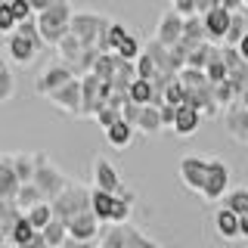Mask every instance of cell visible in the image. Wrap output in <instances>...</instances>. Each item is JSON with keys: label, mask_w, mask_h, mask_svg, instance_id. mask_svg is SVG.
I'll use <instances>...</instances> for the list:
<instances>
[{"label": "cell", "mask_w": 248, "mask_h": 248, "mask_svg": "<svg viewBox=\"0 0 248 248\" xmlns=\"http://www.w3.org/2000/svg\"><path fill=\"white\" fill-rule=\"evenodd\" d=\"M72 16H75V10H72V3H68V0L34 16V19H37V28H41V37H44L46 46H56L62 37L72 31Z\"/></svg>", "instance_id": "6da1fadb"}, {"label": "cell", "mask_w": 248, "mask_h": 248, "mask_svg": "<svg viewBox=\"0 0 248 248\" xmlns=\"http://www.w3.org/2000/svg\"><path fill=\"white\" fill-rule=\"evenodd\" d=\"M50 205H53V214H56L59 220H65V223H68L75 214L90 211V189L72 180V183H68L65 189H62L59 196H56V199L50 202Z\"/></svg>", "instance_id": "7a4b0ae2"}, {"label": "cell", "mask_w": 248, "mask_h": 248, "mask_svg": "<svg viewBox=\"0 0 248 248\" xmlns=\"http://www.w3.org/2000/svg\"><path fill=\"white\" fill-rule=\"evenodd\" d=\"M108 22H112V19H106V16H99L93 10H75V16H72V34L81 37L84 46H99V37L106 34Z\"/></svg>", "instance_id": "3957f363"}, {"label": "cell", "mask_w": 248, "mask_h": 248, "mask_svg": "<svg viewBox=\"0 0 248 248\" xmlns=\"http://www.w3.org/2000/svg\"><path fill=\"white\" fill-rule=\"evenodd\" d=\"M34 183H37V189L44 192V199H46V202H53V199H56L59 192L65 189L68 183H72V180H68V174H62V170H59L56 165H53V161L46 158L44 152H37V170H34Z\"/></svg>", "instance_id": "277c9868"}, {"label": "cell", "mask_w": 248, "mask_h": 248, "mask_svg": "<svg viewBox=\"0 0 248 248\" xmlns=\"http://www.w3.org/2000/svg\"><path fill=\"white\" fill-rule=\"evenodd\" d=\"M230 192V165L223 158H208V177L202 186V199L205 202H223Z\"/></svg>", "instance_id": "5b68a950"}, {"label": "cell", "mask_w": 248, "mask_h": 248, "mask_svg": "<svg viewBox=\"0 0 248 248\" xmlns=\"http://www.w3.org/2000/svg\"><path fill=\"white\" fill-rule=\"evenodd\" d=\"M44 41H34V37L22 34V31H13L10 37H6V56H10L16 65H31L37 56H41L44 50Z\"/></svg>", "instance_id": "8992f818"}, {"label": "cell", "mask_w": 248, "mask_h": 248, "mask_svg": "<svg viewBox=\"0 0 248 248\" xmlns=\"http://www.w3.org/2000/svg\"><path fill=\"white\" fill-rule=\"evenodd\" d=\"M50 106H56L59 112L65 115H75V118H81V108H84V90H81V78H72L68 84H62L59 90H53L50 96Z\"/></svg>", "instance_id": "52a82bcc"}, {"label": "cell", "mask_w": 248, "mask_h": 248, "mask_svg": "<svg viewBox=\"0 0 248 248\" xmlns=\"http://www.w3.org/2000/svg\"><path fill=\"white\" fill-rule=\"evenodd\" d=\"M72 78H78L75 75V68L72 65H68V62H53V65H46L44 68V72L41 75H37V81H34V93H37V96H50V93L53 90H59L62 87V84H68V81H72Z\"/></svg>", "instance_id": "ba28073f"}, {"label": "cell", "mask_w": 248, "mask_h": 248, "mask_svg": "<svg viewBox=\"0 0 248 248\" xmlns=\"http://www.w3.org/2000/svg\"><path fill=\"white\" fill-rule=\"evenodd\" d=\"M177 174H180V183L186 189L202 196V186H205V177H208V158H202V155H183L180 165H177Z\"/></svg>", "instance_id": "9c48e42d"}, {"label": "cell", "mask_w": 248, "mask_h": 248, "mask_svg": "<svg viewBox=\"0 0 248 248\" xmlns=\"http://www.w3.org/2000/svg\"><path fill=\"white\" fill-rule=\"evenodd\" d=\"M93 186H99V189H106V192H115V196L127 192V186H124L118 168H115L108 158H103V155L93 158Z\"/></svg>", "instance_id": "30bf717a"}, {"label": "cell", "mask_w": 248, "mask_h": 248, "mask_svg": "<svg viewBox=\"0 0 248 248\" xmlns=\"http://www.w3.org/2000/svg\"><path fill=\"white\" fill-rule=\"evenodd\" d=\"M183 25H186V16H180L174 6H170V10L161 13L158 25H155V41L174 46L177 41H183Z\"/></svg>", "instance_id": "8fae6325"}, {"label": "cell", "mask_w": 248, "mask_h": 248, "mask_svg": "<svg viewBox=\"0 0 248 248\" xmlns=\"http://www.w3.org/2000/svg\"><path fill=\"white\" fill-rule=\"evenodd\" d=\"M202 19H205V28H208V41H214V44L227 41V31L232 25V10H227V6H214V10H208Z\"/></svg>", "instance_id": "7c38bea8"}, {"label": "cell", "mask_w": 248, "mask_h": 248, "mask_svg": "<svg viewBox=\"0 0 248 248\" xmlns=\"http://www.w3.org/2000/svg\"><path fill=\"white\" fill-rule=\"evenodd\" d=\"M99 227H103V220H99V217L93 214V208H90V211H81V214H75L72 220H68V236L84 239V242H96Z\"/></svg>", "instance_id": "4fadbf2b"}, {"label": "cell", "mask_w": 248, "mask_h": 248, "mask_svg": "<svg viewBox=\"0 0 248 248\" xmlns=\"http://www.w3.org/2000/svg\"><path fill=\"white\" fill-rule=\"evenodd\" d=\"M211 223H214L217 239H223V242H236V239H239V214L232 211V208L220 205L211 214Z\"/></svg>", "instance_id": "5bb4252c"}, {"label": "cell", "mask_w": 248, "mask_h": 248, "mask_svg": "<svg viewBox=\"0 0 248 248\" xmlns=\"http://www.w3.org/2000/svg\"><path fill=\"white\" fill-rule=\"evenodd\" d=\"M223 124H227L230 137L236 140V143H245L248 146V106H230L227 112H223Z\"/></svg>", "instance_id": "9a60e30c"}, {"label": "cell", "mask_w": 248, "mask_h": 248, "mask_svg": "<svg viewBox=\"0 0 248 248\" xmlns=\"http://www.w3.org/2000/svg\"><path fill=\"white\" fill-rule=\"evenodd\" d=\"M19 174H16V165H13V155H0V202H13L19 196Z\"/></svg>", "instance_id": "2e32d148"}, {"label": "cell", "mask_w": 248, "mask_h": 248, "mask_svg": "<svg viewBox=\"0 0 248 248\" xmlns=\"http://www.w3.org/2000/svg\"><path fill=\"white\" fill-rule=\"evenodd\" d=\"M205 115L199 112L196 106H189V103H183V106H177V118H174V134L177 137H192L199 130V124Z\"/></svg>", "instance_id": "e0dca14e"}, {"label": "cell", "mask_w": 248, "mask_h": 248, "mask_svg": "<svg viewBox=\"0 0 248 248\" xmlns=\"http://www.w3.org/2000/svg\"><path fill=\"white\" fill-rule=\"evenodd\" d=\"M137 130L140 134H146V137H158L161 130H165V121H161V106H143L140 108V121H137Z\"/></svg>", "instance_id": "ac0fdd59"}, {"label": "cell", "mask_w": 248, "mask_h": 248, "mask_svg": "<svg viewBox=\"0 0 248 248\" xmlns=\"http://www.w3.org/2000/svg\"><path fill=\"white\" fill-rule=\"evenodd\" d=\"M90 208L103 223H112V211H115V192H106L99 186H90Z\"/></svg>", "instance_id": "d6986e66"}, {"label": "cell", "mask_w": 248, "mask_h": 248, "mask_svg": "<svg viewBox=\"0 0 248 248\" xmlns=\"http://www.w3.org/2000/svg\"><path fill=\"white\" fill-rule=\"evenodd\" d=\"M134 134H137V127L130 121H115L112 127H106V143L112 146V149H127L130 143H134Z\"/></svg>", "instance_id": "ffe728a7"}, {"label": "cell", "mask_w": 248, "mask_h": 248, "mask_svg": "<svg viewBox=\"0 0 248 248\" xmlns=\"http://www.w3.org/2000/svg\"><path fill=\"white\" fill-rule=\"evenodd\" d=\"M146 53L155 59V65H158V75H177V68H174V62H170V46L168 44H161V41H152L146 44Z\"/></svg>", "instance_id": "44dd1931"}, {"label": "cell", "mask_w": 248, "mask_h": 248, "mask_svg": "<svg viewBox=\"0 0 248 248\" xmlns=\"http://www.w3.org/2000/svg\"><path fill=\"white\" fill-rule=\"evenodd\" d=\"M202 41H208L205 19H202V16H186V25H183V44L192 50V46H199Z\"/></svg>", "instance_id": "7402d4cb"}, {"label": "cell", "mask_w": 248, "mask_h": 248, "mask_svg": "<svg viewBox=\"0 0 248 248\" xmlns=\"http://www.w3.org/2000/svg\"><path fill=\"white\" fill-rule=\"evenodd\" d=\"M56 50H59V59H62V62L75 65V62L81 59V53L87 50V46L81 44V37H78V34H72V31H68V34H65V37H62V41L56 44Z\"/></svg>", "instance_id": "603a6c76"}, {"label": "cell", "mask_w": 248, "mask_h": 248, "mask_svg": "<svg viewBox=\"0 0 248 248\" xmlns=\"http://www.w3.org/2000/svg\"><path fill=\"white\" fill-rule=\"evenodd\" d=\"M13 165H16L19 180L31 183L34 180V170H37V152H13Z\"/></svg>", "instance_id": "cb8c5ba5"}, {"label": "cell", "mask_w": 248, "mask_h": 248, "mask_svg": "<svg viewBox=\"0 0 248 248\" xmlns=\"http://www.w3.org/2000/svg\"><path fill=\"white\" fill-rule=\"evenodd\" d=\"M127 34H130V31L124 28L121 22H108L106 34L99 37V50H103V53H115V50H118V46H121V41H124V37H127Z\"/></svg>", "instance_id": "d4e9b609"}, {"label": "cell", "mask_w": 248, "mask_h": 248, "mask_svg": "<svg viewBox=\"0 0 248 248\" xmlns=\"http://www.w3.org/2000/svg\"><path fill=\"white\" fill-rule=\"evenodd\" d=\"M214 99H217V106H220V108L236 106V103H239V87H236V81H232V78H227V81L214 84Z\"/></svg>", "instance_id": "484cf974"}, {"label": "cell", "mask_w": 248, "mask_h": 248, "mask_svg": "<svg viewBox=\"0 0 248 248\" xmlns=\"http://www.w3.org/2000/svg\"><path fill=\"white\" fill-rule=\"evenodd\" d=\"M127 96L134 99V103H140V106H149L152 99H155V84L149 81V78H137V81L130 84Z\"/></svg>", "instance_id": "4316f807"}, {"label": "cell", "mask_w": 248, "mask_h": 248, "mask_svg": "<svg viewBox=\"0 0 248 248\" xmlns=\"http://www.w3.org/2000/svg\"><path fill=\"white\" fill-rule=\"evenodd\" d=\"M25 214H28V220L34 223V230H37V232H44L46 227H50V220L56 217V214H53V205H50V202H37V205H34V208H28Z\"/></svg>", "instance_id": "83f0119b"}, {"label": "cell", "mask_w": 248, "mask_h": 248, "mask_svg": "<svg viewBox=\"0 0 248 248\" xmlns=\"http://www.w3.org/2000/svg\"><path fill=\"white\" fill-rule=\"evenodd\" d=\"M118 62H121L118 53H99L96 65H93V75H99L103 81H112L115 72H118Z\"/></svg>", "instance_id": "f1b7e54d"}, {"label": "cell", "mask_w": 248, "mask_h": 248, "mask_svg": "<svg viewBox=\"0 0 248 248\" xmlns=\"http://www.w3.org/2000/svg\"><path fill=\"white\" fill-rule=\"evenodd\" d=\"M16 202H19L22 211H28V208H34L37 202H46V199H44V192L37 189V183L31 180V183H22L19 186V196H16Z\"/></svg>", "instance_id": "f546056e"}, {"label": "cell", "mask_w": 248, "mask_h": 248, "mask_svg": "<svg viewBox=\"0 0 248 248\" xmlns=\"http://www.w3.org/2000/svg\"><path fill=\"white\" fill-rule=\"evenodd\" d=\"M124 248H161L155 239H149L146 232H140L137 227L124 223Z\"/></svg>", "instance_id": "4dcf8cb0"}, {"label": "cell", "mask_w": 248, "mask_h": 248, "mask_svg": "<svg viewBox=\"0 0 248 248\" xmlns=\"http://www.w3.org/2000/svg\"><path fill=\"white\" fill-rule=\"evenodd\" d=\"M44 236H46V242H50V248H62V245H65V239H68V223L59 220V217H53L50 227L44 230Z\"/></svg>", "instance_id": "1f68e13d"}, {"label": "cell", "mask_w": 248, "mask_h": 248, "mask_svg": "<svg viewBox=\"0 0 248 248\" xmlns=\"http://www.w3.org/2000/svg\"><path fill=\"white\" fill-rule=\"evenodd\" d=\"M223 205L232 208L239 217L248 214V186H236V189H230L227 196H223Z\"/></svg>", "instance_id": "d6a6232c"}, {"label": "cell", "mask_w": 248, "mask_h": 248, "mask_svg": "<svg viewBox=\"0 0 248 248\" xmlns=\"http://www.w3.org/2000/svg\"><path fill=\"white\" fill-rule=\"evenodd\" d=\"M248 34V22H245V10H236L232 13V25H230V31H227V41L223 44H230V46H236L242 37Z\"/></svg>", "instance_id": "836d02e7"}, {"label": "cell", "mask_w": 248, "mask_h": 248, "mask_svg": "<svg viewBox=\"0 0 248 248\" xmlns=\"http://www.w3.org/2000/svg\"><path fill=\"white\" fill-rule=\"evenodd\" d=\"M121 118H124L121 108H118V106H112V103H103V106L96 108V115H93V121H96L103 130H106V127H112V124H115V121H121Z\"/></svg>", "instance_id": "e575fe53"}, {"label": "cell", "mask_w": 248, "mask_h": 248, "mask_svg": "<svg viewBox=\"0 0 248 248\" xmlns=\"http://www.w3.org/2000/svg\"><path fill=\"white\" fill-rule=\"evenodd\" d=\"M177 78H180L186 87H205V84H211V81H208V72H205V68H192V65L180 68V72H177Z\"/></svg>", "instance_id": "d590c367"}, {"label": "cell", "mask_w": 248, "mask_h": 248, "mask_svg": "<svg viewBox=\"0 0 248 248\" xmlns=\"http://www.w3.org/2000/svg\"><path fill=\"white\" fill-rule=\"evenodd\" d=\"M34 223L28 220V214H22V220L16 223V230H13V236H10V245H25L28 239H34Z\"/></svg>", "instance_id": "8d00e7d4"}, {"label": "cell", "mask_w": 248, "mask_h": 248, "mask_svg": "<svg viewBox=\"0 0 248 248\" xmlns=\"http://www.w3.org/2000/svg\"><path fill=\"white\" fill-rule=\"evenodd\" d=\"M16 28H19V19H16V13H13L10 0H0V34L10 37Z\"/></svg>", "instance_id": "74e56055"}, {"label": "cell", "mask_w": 248, "mask_h": 248, "mask_svg": "<svg viewBox=\"0 0 248 248\" xmlns=\"http://www.w3.org/2000/svg\"><path fill=\"white\" fill-rule=\"evenodd\" d=\"M143 50H146V46L140 44V37H137V34H127V37L121 41V46H118L115 53H118L121 59H130V62H137V59H140V53H143Z\"/></svg>", "instance_id": "f35d334b"}, {"label": "cell", "mask_w": 248, "mask_h": 248, "mask_svg": "<svg viewBox=\"0 0 248 248\" xmlns=\"http://www.w3.org/2000/svg\"><path fill=\"white\" fill-rule=\"evenodd\" d=\"M16 96V78L10 68H0V103H10Z\"/></svg>", "instance_id": "ab89813d"}, {"label": "cell", "mask_w": 248, "mask_h": 248, "mask_svg": "<svg viewBox=\"0 0 248 248\" xmlns=\"http://www.w3.org/2000/svg\"><path fill=\"white\" fill-rule=\"evenodd\" d=\"M155 75H158V65H155V59L143 50V53H140V59H137V78H149V81H152Z\"/></svg>", "instance_id": "60d3db41"}, {"label": "cell", "mask_w": 248, "mask_h": 248, "mask_svg": "<svg viewBox=\"0 0 248 248\" xmlns=\"http://www.w3.org/2000/svg\"><path fill=\"white\" fill-rule=\"evenodd\" d=\"M10 6H13V13H16V19L19 22H25V19H34V6H31V0H10Z\"/></svg>", "instance_id": "b9f144b4"}, {"label": "cell", "mask_w": 248, "mask_h": 248, "mask_svg": "<svg viewBox=\"0 0 248 248\" xmlns=\"http://www.w3.org/2000/svg\"><path fill=\"white\" fill-rule=\"evenodd\" d=\"M140 103H134V99H127V103H124V108H121V115H124V121H130L137 127V121H140Z\"/></svg>", "instance_id": "7bdbcfd3"}, {"label": "cell", "mask_w": 248, "mask_h": 248, "mask_svg": "<svg viewBox=\"0 0 248 248\" xmlns=\"http://www.w3.org/2000/svg\"><path fill=\"white\" fill-rule=\"evenodd\" d=\"M170 6H174V10L180 13V16H199V6H196V0H174Z\"/></svg>", "instance_id": "ee69618b"}, {"label": "cell", "mask_w": 248, "mask_h": 248, "mask_svg": "<svg viewBox=\"0 0 248 248\" xmlns=\"http://www.w3.org/2000/svg\"><path fill=\"white\" fill-rule=\"evenodd\" d=\"M174 118H177V106L165 103V106H161V121H165V130H174Z\"/></svg>", "instance_id": "f6af8a7d"}, {"label": "cell", "mask_w": 248, "mask_h": 248, "mask_svg": "<svg viewBox=\"0 0 248 248\" xmlns=\"http://www.w3.org/2000/svg\"><path fill=\"white\" fill-rule=\"evenodd\" d=\"M22 248H50V242H46V236L44 232H34V239H28Z\"/></svg>", "instance_id": "bcb514c9"}, {"label": "cell", "mask_w": 248, "mask_h": 248, "mask_svg": "<svg viewBox=\"0 0 248 248\" xmlns=\"http://www.w3.org/2000/svg\"><path fill=\"white\" fill-rule=\"evenodd\" d=\"M56 3H65V0H31L34 13H44V10H50V6H56Z\"/></svg>", "instance_id": "7dc6e473"}, {"label": "cell", "mask_w": 248, "mask_h": 248, "mask_svg": "<svg viewBox=\"0 0 248 248\" xmlns=\"http://www.w3.org/2000/svg\"><path fill=\"white\" fill-rule=\"evenodd\" d=\"M62 248H96V242H84V239H72V236H68Z\"/></svg>", "instance_id": "c3c4849f"}, {"label": "cell", "mask_w": 248, "mask_h": 248, "mask_svg": "<svg viewBox=\"0 0 248 248\" xmlns=\"http://www.w3.org/2000/svg\"><path fill=\"white\" fill-rule=\"evenodd\" d=\"M239 239H245V242H248V214L239 217Z\"/></svg>", "instance_id": "681fc988"}, {"label": "cell", "mask_w": 248, "mask_h": 248, "mask_svg": "<svg viewBox=\"0 0 248 248\" xmlns=\"http://www.w3.org/2000/svg\"><path fill=\"white\" fill-rule=\"evenodd\" d=\"M223 6H227V10H245V0H223Z\"/></svg>", "instance_id": "f907efd6"}, {"label": "cell", "mask_w": 248, "mask_h": 248, "mask_svg": "<svg viewBox=\"0 0 248 248\" xmlns=\"http://www.w3.org/2000/svg\"><path fill=\"white\" fill-rule=\"evenodd\" d=\"M236 46H239V53H242V59H248V34H245V37H242V41H239Z\"/></svg>", "instance_id": "816d5d0a"}, {"label": "cell", "mask_w": 248, "mask_h": 248, "mask_svg": "<svg viewBox=\"0 0 248 248\" xmlns=\"http://www.w3.org/2000/svg\"><path fill=\"white\" fill-rule=\"evenodd\" d=\"M0 68H6V56H3V53H0Z\"/></svg>", "instance_id": "f5cc1de1"}, {"label": "cell", "mask_w": 248, "mask_h": 248, "mask_svg": "<svg viewBox=\"0 0 248 248\" xmlns=\"http://www.w3.org/2000/svg\"><path fill=\"white\" fill-rule=\"evenodd\" d=\"M0 245H3V239H0Z\"/></svg>", "instance_id": "db71d44e"}, {"label": "cell", "mask_w": 248, "mask_h": 248, "mask_svg": "<svg viewBox=\"0 0 248 248\" xmlns=\"http://www.w3.org/2000/svg\"><path fill=\"white\" fill-rule=\"evenodd\" d=\"M170 3H174V0H170Z\"/></svg>", "instance_id": "11a10c76"}]
</instances>
